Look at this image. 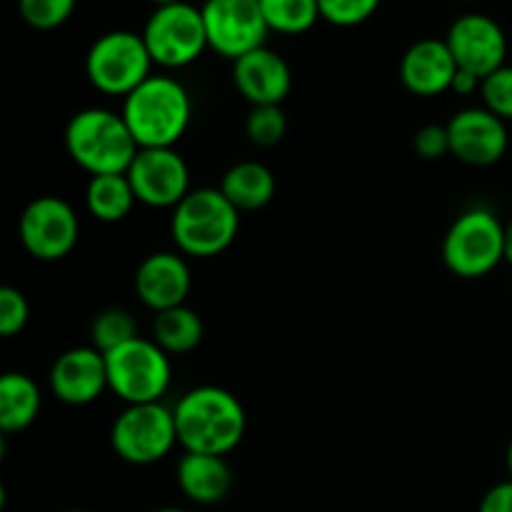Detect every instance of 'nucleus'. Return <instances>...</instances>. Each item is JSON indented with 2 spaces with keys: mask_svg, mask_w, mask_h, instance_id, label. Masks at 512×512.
<instances>
[{
  "mask_svg": "<svg viewBox=\"0 0 512 512\" xmlns=\"http://www.w3.org/2000/svg\"><path fill=\"white\" fill-rule=\"evenodd\" d=\"M245 133H248L250 143L258 148H273L288 133V118L280 105H258L248 113Z\"/></svg>",
  "mask_w": 512,
  "mask_h": 512,
  "instance_id": "obj_26",
  "label": "nucleus"
},
{
  "mask_svg": "<svg viewBox=\"0 0 512 512\" xmlns=\"http://www.w3.org/2000/svg\"><path fill=\"white\" fill-rule=\"evenodd\" d=\"M443 260L458 278H485L505 260V225L488 208L465 210L445 233Z\"/></svg>",
  "mask_w": 512,
  "mask_h": 512,
  "instance_id": "obj_6",
  "label": "nucleus"
},
{
  "mask_svg": "<svg viewBox=\"0 0 512 512\" xmlns=\"http://www.w3.org/2000/svg\"><path fill=\"white\" fill-rule=\"evenodd\" d=\"M110 445L115 455L130 465H153L168 458L178 445L175 413L163 403L125 405L113 420Z\"/></svg>",
  "mask_w": 512,
  "mask_h": 512,
  "instance_id": "obj_8",
  "label": "nucleus"
},
{
  "mask_svg": "<svg viewBox=\"0 0 512 512\" xmlns=\"http://www.w3.org/2000/svg\"><path fill=\"white\" fill-rule=\"evenodd\" d=\"M480 85H483V80H480L478 75L458 68V75H455L453 88L450 90H453V93H460V95H473V93H480Z\"/></svg>",
  "mask_w": 512,
  "mask_h": 512,
  "instance_id": "obj_33",
  "label": "nucleus"
},
{
  "mask_svg": "<svg viewBox=\"0 0 512 512\" xmlns=\"http://www.w3.org/2000/svg\"><path fill=\"white\" fill-rule=\"evenodd\" d=\"M413 150L415 155H420L423 160H440L445 158V155H453L450 153L448 125H423V128L413 135Z\"/></svg>",
  "mask_w": 512,
  "mask_h": 512,
  "instance_id": "obj_31",
  "label": "nucleus"
},
{
  "mask_svg": "<svg viewBox=\"0 0 512 512\" xmlns=\"http://www.w3.org/2000/svg\"><path fill=\"white\" fill-rule=\"evenodd\" d=\"M155 512H188V510H180V508H160V510H155Z\"/></svg>",
  "mask_w": 512,
  "mask_h": 512,
  "instance_id": "obj_37",
  "label": "nucleus"
},
{
  "mask_svg": "<svg viewBox=\"0 0 512 512\" xmlns=\"http://www.w3.org/2000/svg\"><path fill=\"white\" fill-rule=\"evenodd\" d=\"M450 153L460 163L488 168L508 153V125L488 108H465L448 123Z\"/></svg>",
  "mask_w": 512,
  "mask_h": 512,
  "instance_id": "obj_14",
  "label": "nucleus"
},
{
  "mask_svg": "<svg viewBox=\"0 0 512 512\" xmlns=\"http://www.w3.org/2000/svg\"><path fill=\"white\" fill-rule=\"evenodd\" d=\"M455 75H458V63L445 40H418L400 58V80L410 93L420 98L448 93Z\"/></svg>",
  "mask_w": 512,
  "mask_h": 512,
  "instance_id": "obj_18",
  "label": "nucleus"
},
{
  "mask_svg": "<svg viewBox=\"0 0 512 512\" xmlns=\"http://www.w3.org/2000/svg\"><path fill=\"white\" fill-rule=\"evenodd\" d=\"M50 390L65 405H90L108 390L105 355L98 348L65 350L50 368Z\"/></svg>",
  "mask_w": 512,
  "mask_h": 512,
  "instance_id": "obj_15",
  "label": "nucleus"
},
{
  "mask_svg": "<svg viewBox=\"0 0 512 512\" xmlns=\"http://www.w3.org/2000/svg\"><path fill=\"white\" fill-rule=\"evenodd\" d=\"M505 463H508V473H510V480H512V438H510V445H508V458H505Z\"/></svg>",
  "mask_w": 512,
  "mask_h": 512,
  "instance_id": "obj_35",
  "label": "nucleus"
},
{
  "mask_svg": "<svg viewBox=\"0 0 512 512\" xmlns=\"http://www.w3.org/2000/svg\"><path fill=\"white\" fill-rule=\"evenodd\" d=\"M445 43H448L458 68L478 75L480 80L508 65L505 63V58H508V38H505V30L500 28L498 20H493L490 15H460L450 25Z\"/></svg>",
  "mask_w": 512,
  "mask_h": 512,
  "instance_id": "obj_13",
  "label": "nucleus"
},
{
  "mask_svg": "<svg viewBox=\"0 0 512 512\" xmlns=\"http://www.w3.org/2000/svg\"><path fill=\"white\" fill-rule=\"evenodd\" d=\"M90 338H93V348H98L105 355L120 345L130 343V340L140 338V335L135 318L128 310L108 308L95 315L93 325H90Z\"/></svg>",
  "mask_w": 512,
  "mask_h": 512,
  "instance_id": "obj_25",
  "label": "nucleus"
},
{
  "mask_svg": "<svg viewBox=\"0 0 512 512\" xmlns=\"http://www.w3.org/2000/svg\"><path fill=\"white\" fill-rule=\"evenodd\" d=\"M203 23L208 48L228 60H238L263 48L270 28L258 0H205Z\"/></svg>",
  "mask_w": 512,
  "mask_h": 512,
  "instance_id": "obj_11",
  "label": "nucleus"
},
{
  "mask_svg": "<svg viewBox=\"0 0 512 512\" xmlns=\"http://www.w3.org/2000/svg\"><path fill=\"white\" fill-rule=\"evenodd\" d=\"M178 443L185 453L220 455L233 453L245 438L248 418L240 400L218 385L188 390L173 408Z\"/></svg>",
  "mask_w": 512,
  "mask_h": 512,
  "instance_id": "obj_1",
  "label": "nucleus"
},
{
  "mask_svg": "<svg viewBox=\"0 0 512 512\" xmlns=\"http://www.w3.org/2000/svg\"><path fill=\"white\" fill-rule=\"evenodd\" d=\"M138 203L135 190L128 175H95L85 188V205L88 213L100 223H120L130 215L133 205Z\"/></svg>",
  "mask_w": 512,
  "mask_h": 512,
  "instance_id": "obj_22",
  "label": "nucleus"
},
{
  "mask_svg": "<svg viewBox=\"0 0 512 512\" xmlns=\"http://www.w3.org/2000/svg\"><path fill=\"white\" fill-rule=\"evenodd\" d=\"M153 3H155V5H158V8H160V5H170V3H180V0H153Z\"/></svg>",
  "mask_w": 512,
  "mask_h": 512,
  "instance_id": "obj_36",
  "label": "nucleus"
},
{
  "mask_svg": "<svg viewBox=\"0 0 512 512\" xmlns=\"http://www.w3.org/2000/svg\"><path fill=\"white\" fill-rule=\"evenodd\" d=\"M233 83L253 108L280 105L293 88V73L283 55L263 45V48L235 60Z\"/></svg>",
  "mask_w": 512,
  "mask_h": 512,
  "instance_id": "obj_16",
  "label": "nucleus"
},
{
  "mask_svg": "<svg viewBox=\"0 0 512 512\" xmlns=\"http://www.w3.org/2000/svg\"><path fill=\"white\" fill-rule=\"evenodd\" d=\"M190 285V268L180 253H153L135 270V293L155 313L185 305Z\"/></svg>",
  "mask_w": 512,
  "mask_h": 512,
  "instance_id": "obj_17",
  "label": "nucleus"
},
{
  "mask_svg": "<svg viewBox=\"0 0 512 512\" xmlns=\"http://www.w3.org/2000/svg\"><path fill=\"white\" fill-rule=\"evenodd\" d=\"M108 390L125 405L160 403L173 380L170 355L153 338H135L105 353Z\"/></svg>",
  "mask_w": 512,
  "mask_h": 512,
  "instance_id": "obj_5",
  "label": "nucleus"
},
{
  "mask_svg": "<svg viewBox=\"0 0 512 512\" xmlns=\"http://www.w3.org/2000/svg\"><path fill=\"white\" fill-rule=\"evenodd\" d=\"M478 512H512V480L493 485L480 500Z\"/></svg>",
  "mask_w": 512,
  "mask_h": 512,
  "instance_id": "obj_32",
  "label": "nucleus"
},
{
  "mask_svg": "<svg viewBox=\"0 0 512 512\" xmlns=\"http://www.w3.org/2000/svg\"><path fill=\"white\" fill-rule=\"evenodd\" d=\"M120 115L138 148H175L193 118V100L170 75H150L123 100Z\"/></svg>",
  "mask_w": 512,
  "mask_h": 512,
  "instance_id": "obj_2",
  "label": "nucleus"
},
{
  "mask_svg": "<svg viewBox=\"0 0 512 512\" xmlns=\"http://www.w3.org/2000/svg\"><path fill=\"white\" fill-rule=\"evenodd\" d=\"M18 235L28 255L43 263L68 258L80 238V220L73 205L55 195H40L25 205Z\"/></svg>",
  "mask_w": 512,
  "mask_h": 512,
  "instance_id": "obj_10",
  "label": "nucleus"
},
{
  "mask_svg": "<svg viewBox=\"0 0 512 512\" xmlns=\"http://www.w3.org/2000/svg\"><path fill=\"white\" fill-rule=\"evenodd\" d=\"M480 95H483V103L490 113L503 118L505 123L512 120V65H503L488 78H483Z\"/></svg>",
  "mask_w": 512,
  "mask_h": 512,
  "instance_id": "obj_29",
  "label": "nucleus"
},
{
  "mask_svg": "<svg viewBox=\"0 0 512 512\" xmlns=\"http://www.w3.org/2000/svg\"><path fill=\"white\" fill-rule=\"evenodd\" d=\"M153 65L143 35L133 30H110L100 35L85 55V75L90 85L123 100L153 75Z\"/></svg>",
  "mask_w": 512,
  "mask_h": 512,
  "instance_id": "obj_7",
  "label": "nucleus"
},
{
  "mask_svg": "<svg viewBox=\"0 0 512 512\" xmlns=\"http://www.w3.org/2000/svg\"><path fill=\"white\" fill-rule=\"evenodd\" d=\"M220 193L233 203L238 213H253L265 208L275 195V175L268 165L245 160L233 165L220 180Z\"/></svg>",
  "mask_w": 512,
  "mask_h": 512,
  "instance_id": "obj_20",
  "label": "nucleus"
},
{
  "mask_svg": "<svg viewBox=\"0 0 512 512\" xmlns=\"http://www.w3.org/2000/svg\"><path fill=\"white\" fill-rule=\"evenodd\" d=\"M138 203L148 208H178L190 193V170L175 148H140L128 168Z\"/></svg>",
  "mask_w": 512,
  "mask_h": 512,
  "instance_id": "obj_12",
  "label": "nucleus"
},
{
  "mask_svg": "<svg viewBox=\"0 0 512 512\" xmlns=\"http://www.w3.org/2000/svg\"><path fill=\"white\" fill-rule=\"evenodd\" d=\"M383 0H318L320 18L338 28H353L373 18Z\"/></svg>",
  "mask_w": 512,
  "mask_h": 512,
  "instance_id": "obj_28",
  "label": "nucleus"
},
{
  "mask_svg": "<svg viewBox=\"0 0 512 512\" xmlns=\"http://www.w3.org/2000/svg\"><path fill=\"white\" fill-rule=\"evenodd\" d=\"M505 263L512 265V220L505 225Z\"/></svg>",
  "mask_w": 512,
  "mask_h": 512,
  "instance_id": "obj_34",
  "label": "nucleus"
},
{
  "mask_svg": "<svg viewBox=\"0 0 512 512\" xmlns=\"http://www.w3.org/2000/svg\"><path fill=\"white\" fill-rule=\"evenodd\" d=\"M240 213L220 188L190 190L173 210L170 235L178 250L190 258H213L228 250L238 238Z\"/></svg>",
  "mask_w": 512,
  "mask_h": 512,
  "instance_id": "obj_4",
  "label": "nucleus"
},
{
  "mask_svg": "<svg viewBox=\"0 0 512 512\" xmlns=\"http://www.w3.org/2000/svg\"><path fill=\"white\" fill-rule=\"evenodd\" d=\"M78 0H18V13L30 28L55 30L68 23Z\"/></svg>",
  "mask_w": 512,
  "mask_h": 512,
  "instance_id": "obj_27",
  "label": "nucleus"
},
{
  "mask_svg": "<svg viewBox=\"0 0 512 512\" xmlns=\"http://www.w3.org/2000/svg\"><path fill=\"white\" fill-rule=\"evenodd\" d=\"M40 388L25 373H5L0 378V430L20 433L30 428L40 413Z\"/></svg>",
  "mask_w": 512,
  "mask_h": 512,
  "instance_id": "obj_21",
  "label": "nucleus"
},
{
  "mask_svg": "<svg viewBox=\"0 0 512 512\" xmlns=\"http://www.w3.org/2000/svg\"><path fill=\"white\" fill-rule=\"evenodd\" d=\"M30 318V305L25 295L13 285L0 288V335L3 338H13V335L23 333Z\"/></svg>",
  "mask_w": 512,
  "mask_h": 512,
  "instance_id": "obj_30",
  "label": "nucleus"
},
{
  "mask_svg": "<svg viewBox=\"0 0 512 512\" xmlns=\"http://www.w3.org/2000/svg\"><path fill=\"white\" fill-rule=\"evenodd\" d=\"M65 512H88V510H65Z\"/></svg>",
  "mask_w": 512,
  "mask_h": 512,
  "instance_id": "obj_38",
  "label": "nucleus"
},
{
  "mask_svg": "<svg viewBox=\"0 0 512 512\" xmlns=\"http://www.w3.org/2000/svg\"><path fill=\"white\" fill-rule=\"evenodd\" d=\"M140 35L153 63L163 68H185L208 50L203 10L185 0L155 8Z\"/></svg>",
  "mask_w": 512,
  "mask_h": 512,
  "instance_id": "obj_9",
  "label": "nucleus"
},
{
  "mask_svg": "<svg viewBox=\"0 0 512 512\" xmlns=\"http://www.w3.org/2000/svg\"><path fill=\"white\" fill-rule=\"evenodd\" d=\"M65 148L75 165L95 175L128 173L138 155V143L123 115L108 108H85L65 128Z\"/></svg>",
  "mask_w": 512,
  "mask_h": 512,
  "instance_id": "obj_3",
  "label": "nucleus"
},
{
  "mask_svg": "<svg viewBox=\"0 0 512 512\" xmlns=\"http://www.w3.org/2000/svg\"><path fill=\"white\" fill-rule=\"evenodd\" d=\"M153 340L168 355H188L203 343V320L188 305L155 313Z\"/></svg>",
  "mask_w": 512,
  "mask_h": 512,
  "instance_id": "obj_23",
  "label": "nucleus"
},
{
  "mask_svg": "<svg viewBox=\"0 0 512 512\" xmlns=\"http://www.w3.org/2000/svg\"><path fill=\"white\" fill-rule=\"evenodd\" d=\"M270 33H308L320 20L318 0H258Z\"/></svg>",
  "mask_w": 512,
  "mask_h": 512,
  "instance_id": "obj_24",
  "label": "nucleus"
},
{
  "mask_svg": "<svg viewBox=\"0 0 512 512\" xmlns=\"http://www.w3.org/2000/svg\"><path fill=\"white\" fill-rule=\"evenodd\" d=\"M175 478L185 498L198 505L220 503L233 488V470L220 455L185 453L175 470Z\"/></svg>",
  "mask_w": 512,
  "mask_h": 512,
  "instance_id": "obj_19",
  "label": "nucleus"
}]
</instances>
